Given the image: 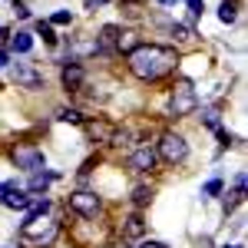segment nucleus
Returning <instances> with one entry per match:
<instances>
[{
  "label": "nucleus",
  "mask_w": 248,
  "mask_h": 248,
  "mask_svg": "<svg viewBox=\"0 0 248 248\" xmlns=\"http://www.w3.org/2000/svg\"><path fill=\"white\" fill-rule=\"evenodd\" d=\"M202 248H212V245H209V242H202Z\"/></svg>",
  "instance_id": "obj_29"
},
{
  "label": "nucleus",
  "mask_w": 248,
  "mask_h": 248,
  "mask_svg": "<svg viewBox=\"0 0 248 248\" xmlns=\"http://www.w3.org/2000/svg\"><path fill=\"white\" fill-rule=\"evenodd\" d=\"M37 33H40V37H43V40H46L50 46L57 43V33H53V27H50V23H43V20H40V23H37Z\"/></svg>",
  "instance_id": "obj_22"
},
{
  "label": "nucleus",
  "mask_w": 248,
  "mask_h": 248,
  "mask_svg": "<svg viewBox=\"0 0 248 248\" xmlns=\"http://www.w3.org/2000/svg\"><path fill=\"white\" fill-rule=\"evenodd\" d=\"M10 77H14V83H17L20 90H40L43 86V73H40L33 63H14Z\"/></svg>",
  "instance_id": "obj_7"
},
{
  "label": "nucleus",
  "mask_w": 248,
  "mask_h": 248,
  "mask_svg": "<svg viewBox=\"0 0 248 248\" xmlns=\"http://www.w3.org/2000/svg\"><path fill=\"white\" fill-rule=\"evenodd\" d=\"M155 155H159L162 162H169V166L186 162V155H189V142H186V136L162 133V136H159V142H155Z\"/></svg>",
  "instance_id": "obj_4"
},
{
  "label": "nucleus",
  "mask_w": 248,
  "mask_h": 248,
  "mask_svg": "<svg viewBox=\"0 0 248 248\" xmlns=\"http://www.w3.org/2000/svg\"><path fill=\"white\" fill-rule=\"evenodd\" d=\"M60 235V222L46 218V215H27V222L20 225V238L30 245H50Z\"/></svg>",
  "instance_id": "obj_2"
},
{
  "label": "nucleus",
  "mask_w": 248,
  "mask_h": 248,
  "mask_svg": "<svg viewBox=\"0 0 248 248\" xmlns=\"http://www.w3.org/2000/svg\"><path fill=\"white\" fill-rule=\"evenodd\" d=\"M225 248H242V245H225Z\"/></svg>",
  "instance_id": "obj_30"
},
{
  "label": "nucleus",
  "mask_w": 248,
  "mask_h": 248,
  "mask_svg": "<svg viewBox=\"0 0 248 248\" xmlns=\"http://www.w3.org/2000/svg\"><path fill=\"white\" fill-rule=\"evenodd\" d=\"M139 248H169V245H166V242H142Z\"/></svg>",
  "instance_id": "obj_27"
},
{
  "label": "nucleus",
  "mask_w": 248,
  "mask_h": 248,
  "mask_svg": "<svg viewBox=\"0 0 248 248\" xmlns=\"http://www.w3.org/2000/svg\"><path fill=\"white\" fill-rule=\"evenodd\" d=\"M116 37H119V27H116V23H106V27L99 30V37H96V46L109 53V50H116Z\"/></svg>",
  "instance_id": "obj_13"
},
{
  "label": "nucleus",
  "mask_w": 248,
  "mask_h": 248,
  "mask_svg": "<svg viewBox=\"0 0 248 248\" xmlns=\"http://www.w3.org/2000/svg\"><path fill=\"white\" fill-rule=\"evenodd\" d=\"M106 248H116V245H106Z\"/></svg>",
  "instance_id": "obj_31"
},
{
  "label": "nucleus",
  "mask_w": 248,
  "mask_h": 248,
  "mask_svg": "<svg viewBox=\"0 0 248 248\" xmlns=\"http://www.w3.org/2000/svg\"><path fill=\"white\" fill-rule=\"evenodd\" d=\"M218 20L222 23H235V3H222L218 7Z\"/></svg>",
  "instance_id": "obj_23"
},
{
  "label": "nucleus",
  "mask_w": 248,
  "mask_h": 248,
  "mask_svg": "<svg viewBox=\"0 0 248 248\" xmlns=\"http://www.w3.org/2000/svg\"><path fill=\"white\" fill-rule=\"evenodd\" d=\"M60 172H30V182H27V189L30 192H46L50 182H57Z\"/></svg>",
  "instance_id": "obj_12"
},
{
  "label": "nucleus",
  "mask_w": 248,
  "mask_h": 248,
  "mask_svg": "<svg viewBox=\"0 0 248 248\" xmlns=\"http://www.w3.org/2000/svg\"><path fill=\"white\" fill-rule=\"evenodd\" d=\"M10 159H14V166L23 172H40L43 169V149H37V146H17L14 153H10Z\"/></svg>",
  "instance_id": "obj_6"
},
{
  "label": "nucleus",
  "mask_w": 248,
  "mask_h": 248,
  "mask_svg": "<svg viewBox=\"0 0 248 248\" xmlns=\"http://www.w3.org/2000/svg\"><path fill=\"white\" fill-rule=\"evenodd\" d=\"M99 46H96V37L93 40H79V43H73V53L77 57H86V53H96Z\"/></svg>",
  "instance_id": "obj_18"
},
{
  "label": "nucleus",
  "mask_w": 248,
  "mask_h": 248,
  "mask_svg": "<svg viewBox=\"0 0 248 248\" xmlns=\"http://www.w3.org/2000/svg\"><path fill=\"white\" fill-rule=\"evenodd\" d=\"M7 63H10V53H7V50H0V66H7Z\"/></svg>",
  "instance_id": "obj_28"
},
{
  "label": "nucleus",
  "mask_w": 248,
  "mask_h": 248,
  "mask_svg": "<svg viewBox=\"0 0 248 248\" xmlns=\"http://www.w3.org/2000/svg\"><path fill=\"white\" fill-rule=\"evenodd\" d=\"M10 50H17V53H30V50H33V37L17 30V33L10 37Z\"/></svg>",
  "instance_id": "obj_16"
},
{
  "label": "nucleus",
  "mask_w": 248,
  "mask_h": 248,
  "mask_svg": "<svg viewBox=\"0 0 248 248\" xmlns=\"http://www.w3.org/2000/svg\"><path fill=\"white\" fill-rule=\"evenodd\" d=\"M172 33H175L179 40H186V43H189V40H195V33H192V27H182V23H175V27H172Z\"/></svg>",
  "instance_id": "obj_24"
},
{
  "label": "nucleus",
  "mask_w": 248,
  "mask_h": 248,
  "mask_svg": "<svg viewBox=\"0 0 248 248\" xmlns=\"http://www.w3.org/2000/svg\"><path fill=\"white\" fill-rule=\"evenodd\" d=\"M155 162H159V155H155L153 146H139V149H133V155H129V169L133 172H153Z\"/></svg>",
  "instance_id": "obj_8"
},
{
  "label": "nucleus",
  "mask_w": 248,
  "mask_h": 248,
  "mask_svg": "<svg viewBox=\"0 0 248 248\" xmlns=\"http://www.w3.org/2000/svg\"><path fill=\"white\" fill-rule=\"evenodd\" d=\"M195 106H199V96L192 90V83L189 79H179V83L172 86V93H169V113L175 116V119H182V116L195 113Z\"/></svg>",
  "instance_id": "obj_3"
},
{
  "label": "nucleus",
  "mask_w": 248,
  "mask_h": 248,
  "mask_svg": "<svg viewBox=\"0 0 248 248\" xmlns=\"http://www.w3.org/2000/svg\"><path fill=\"white\" fill-rule=\"evenodd\" d=\"M222 189H225V182H222V179H209V182H205V189H202V195L212 199V195H222Z\"/></svg>",
  "instance_id": "obj_20"
},
{
  "label": "nucleus",
  "mask_w": 248,
  "mask_h": 248,
  "mask_svg": "<svg viewBox=\"0 0 248 248\" xmlns=\"http://www.w3.org/2000/svg\"><path fill=\"white\" fill-rule=\"evenodd\" d=\"M136 46H139V37H136L133 30H119V37H116V50H119V53H133Z\"/></svg>",
  "instance_id": "obj_15"
},
{
  "label": "nucleus",
  "mask_w": 248,
  "mask_h": 248,
  "mask_svg": "<svg viewBox=\"0 0 248 248\" xmlns=\"http://www.w3.org/2000/svg\"><path fill=\"white\" fill-rule=\"evenodd\" d=\"M14 186H17V182H0V205H3V199H7V192L14 189Z\"/></svg>",
  "instance_id": "obj_26"
},
{
  "label": "nucleus",
  "mask_w": 248,
  "mask_h": 248,
  "mask_svg": "<svg viewBox=\"0 0 248 248\" xmlns=\"http://www.w3.org/2000/svg\"><path fill=\"white\" fill-rule=\"evenodd\" d=\"M149 202H153V189H149V186H136L133 189V205L142 209V205H149Z\"/></svg>",
  "instance_id": "obj_17"
},
{
  "label": "nucleus",
  "mask_w": 248,
  "mask_h": 248,
  "mask_svg": "<svg viewBox=\"0 0 248 248\" xmlns=\"http://www.w3.org/2000/svg\"><path fill=\"white\" fill-rule=\"evenodd\" d=\"M30 202H33V195H27V192H20L17 186L7 192V199H3V205L7 209H20V212H27L30 209Z\"/></svg>",
  "instance_id": "obj_11"
},
{
  "label": "nucleus",
  "mask_w": 248,
  "mask_h": 248,
  "mask_svg": "<svg viewBox=\"0 0 248 248\" xmlns=\"http://www.w3.org/2000/svg\"><path fill=\"white\" fill-rule=\"evenodd\" d=\"M123 235H126V238H142V235H146V222H142V215H129V218H126V225H123Z\"/></svg>",
  "instance_id": "obj_14"
},
{
  "label": "nucleus",
  "mask_w": 248,
  "mask_h": 248,
  "mask_svg": "<svg viewBox=\"0 0 248 248\" xmlns=\"http://www.w3.org/2000/svg\"><path fill=\"white\" fill-rule=\"evenodd\" d=\"M189 3V10L195 14V17H202V10H205V0H186Z\"/></svg>",
  "instance_id": "obj_25"
},
{
  "label": "nucleus",
  "mask_w": 248,
  "mask_h": 248,
  "mask_svg": "<svg viewBox=\"0 0 248 248\" xmlns=\"http://www.w3.org/2000/svg\"><path fill=\"white\" fill-rule=\"evenodd\" d=\"M70 209L77 212V215H83V218H96L99 215V209H103V202H99V195L90 189H79L70 195Z\"/></svg>",
  "instance_id": "obj_5"
},
{
  "label": "nucleus",
  "mask_w": 248,
  "mask_h": 248,
  "mask_svg": "<svg viewBox=\"0 0 248 248\" xmlns=\"http://www.w3.org/2000/svg\"><path fill=\"white\" fill-rule=\"evenodd\" d=\"M60 79H63V86H66V90H73V93H77V90H83L86 73H83V66H79V63H66V66H63V73H60Z\"/></svg>",
  "instance_id": "obj_10"
},
{
  "label": "nucleus",
  "mask_w": 248,
  "mask_h": 248,
  "mask_svg": "<svg viewBox=\"0 0 248 248\" xmlns=\"http://www.w3.org/2000/svg\"><path fill=\"white\" fill-rule=\"evenodd\" d=\"M83 133H86L90 142H109L113 133H116V126L106 123V119H93V123H83Z\"/></svg>",
  "instance_id": "obj_9"
},
{
  "label": "nucleus",
  "mask_w": 248,
  "mask_h": 248,
  "mask_svg": "<svg viewBox=\"0 0 248 248\" xmlns=\"http://www.w3.org/2000/svg\"><path fill=\"white\" fill-rule=\"evenodd\" d=\"M57 119H63V123H77V126H83V116H79V109H60Z\"/></svg>",
  "instance_id": "obj_21"
},
{
  "label": "nucleus",
  "mask_w": 248,
  "mask_h": 248,
  "mask_svg": "<svg viewBox=\"0 0 248 248\" xmlns=\"http://www.w3.org/2000/svg\"><path fill=\"white\" fill-rule=\"evenodd\" d=\"M73 23V14L70 10H57L53 17H50V27H70Z\"/></svg>",
  "instance_id": "obj_19"
},
{
  "label": "nucleus",
  "mask_w": 248,
  "mask_h": 248,
  "mask_svg": "<svg viewBox=\"0 0 248 248\" xmlns=\"http://www.w3.org/2000/svg\"><path fill=\"white\" fill-rule=\"evenodd\" d=\"M175 50L169 46H159V43H139L133 53H129V73L136 79H142V83H155V79H162L166 73L175 70Z\"/></svg>",
  "instance_id": "obj_1"
}]
</instances>
